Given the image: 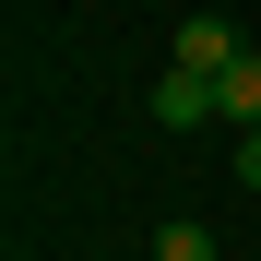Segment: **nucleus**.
I'll return each instance as SVG.
<instances>
[{"mask_svg":"<svg viewBox=\"0 0 261 261\" xmlns=\"http://www.w3.org/2000/svg\"><path fill=\"white\" fill-rule=\"evenodd\" d=\"M143 107H154V130H202V119H226V83H214V71H178V60H166Z\"/></svg>","mask_w":261,"mask_h":261,"instance_id":"1","label":"nucleus"},{"mask_svg":"<svg viewBox=\"0 0 261 261\" xmlns=\"http://www.w3.org/2000/svg\"><path fill=\"white\" fill-rule=\"evenodd\" d=\"M166 60H178V71H226V60H238V24H226V12H190Z\"/></svg>","mask_w":261,"mask_h":261,"instance_id":"2","label":"nucleus"},{"mask_svg":"<svg viewBox=\"0 0 261 261\" xmlns=\"http://www.w3.org/2000/svg\"><path fill=\"white\" fill-rule=\"evenodd\" d=\"M214 83H226V119H238V130H261V48H238Z\"/></svg>","mask_w":261,"mask_h":261,"instance_id":"3","label":"nucleus"},{"mask_svg":"<svg viewBox=\"0 0 261 261\" xmlns=\"http://www.w3.org/2000/svg\"><path fill=\"white\" fill-rule=\"evenodd\" d=\"M238 178H249V202H261V130H238Z\"/></svg>","mask_w":261,"mask_h":261,"instance_id":"5","label":"nucleus"},{"mask_svg":"<svg viewBox=\"0 0 261 261\" xmlns=\"http://www.w3.org/2000/svg\"><path fill=\"white\" fill-rule=\"evenodd\" d=\"M154 261H226V249H214V226H190V214H166V226H154Z\"/></svg>","mask_w":261,"mask_h":261,"instance_id":"4","label":"nucleus"}]
</instances>
